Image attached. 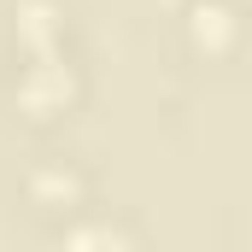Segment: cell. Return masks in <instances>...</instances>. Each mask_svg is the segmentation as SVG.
<instances>
[{"mask_svg":"<svg viewBox=\"0 0 252 252\" xmlns=\"http://www.w3.org/2000/svg\"><path fill=\"white\" fill-rule=\"evenodd\" d=\"M64 94H70V76H64V70H30V76H24V100H30L35 112L59 106Z\"/></svg>","mask_w":252,"mask_h":252,"instance_id":"2","label":"cell"},{"mask_svg":"<svg viewBox=\"0 0 252 252\" xmlns=\"http://www.w3.org/2000/svg\"><path fill=\"white\" fill-rule=\"evenodd\" d=\"M24 18H30V24H24V30H30V41H47V35H53V24H47V6H30Z\"/></svg>","mask_w":252,"mask_h":252,"instance_id":"3","label":"cell"},{"mask_svg":"<svg viewBox=\"0 0 252 252\" xmlns=\"http://www.w3.org/2000/svg\"><path fill=\"white\" fill-rule=\"evenodd\" d=\"M193 35H199L205 47H223V41L235 35V18H229V6H217V0H199V6H193Z\"/></svg>","mask_w":252,"mask_h":252,"instance_id":"1","label":"cell"}]
</instances>
